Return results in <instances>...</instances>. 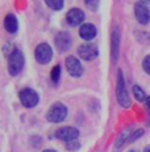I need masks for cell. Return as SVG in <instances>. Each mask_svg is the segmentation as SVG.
<instances>
[{
	"label": "cell",
	"instance_id": "obj_1",
	"mask_svg": "<svg viewBox=\"0 0 150 152\" xmlns=\"http://www.w3.org/2000/svg\"><path fill=\"white\" fill-rule=\"evenodd\" d=\"M24 62H25L24 54L19 49H15L8 57V72H9V74L11 75L19 74L24 68Z\"/></svg>",
	"mask_w": 150,
	"mask_h": 152
},
{
	"label": "cell",
	"instance_id": "obj_2",
	"mask_svg": "<svg viewBox=\"0 0 150 152\" xmlns=\"http://www.w3.org/2000/svg\"><path fill=\"white\" fill-rule=\"evenodd\" d=\"M116 97H117V102L121 107H129L131 106V98H129V94L126 91L125 87V81H124L123 77V72L119 70L117 73V87H116Z\"/></svg>",
	"mask_w": 150,
	"mask_h": 152
},
{
	"label": "cell",
	"instance_id": "obj_3",
	"mask_svg": "<svg viewBox=\"0 0 150 152\" xmlns=\"http://www.w3.org/2000/svg\"><path fill=\"white\" fill-rule=\"evenodd\" d=\"M66 115H67V107L63 103H61V102H57L49 109L48 114H46V118L51 123H59V122L65 121Z\"/></svg>",
	"mask_w": 150,
	"mask_h": 152
},
{
	"label": "cell",
	"instance_id": "obj_4",
	"mask_svg": "<svg viewBox=\"0 0 150 152\" xmlns=\"http://www.w3.org/2000/svg\"><path fill=\"white\" fill-rule=\"evenodd\" d=\"M20 101L28 109L34 107L40 101V97L33 89H24L20 91Z\"/></svg>",
	"mask_w": 150,
	"mask_h": 152
},
{
	"label": "cell",
	"instance_id": "obj_5",
	"mask_svg": "<svg viewBox=\"0 0 150 152\" xmlns=\"http://www.w3.org/2000/svg\"><path fill=\"white\" fill-rule=\"evenodd\" d=\"M34 56H36V60L40 64H48V62H50L51 57H53V50H51L50 45L44 42V44H40L36 48Z\"/></svg>",
	"mask_w": 150,
	"mask_h": 152
},
{
	"label": "cell",
	"instance_id": "obj_6",
	"mask_svg": "<svg viewBox=\"0 0 150 152\" xmlns=\"http://www.w3.org/2000/svg\"><path fill=\"white\" fill-rule=\"evenodd\" d=\"M78 136H79V131L75 127H62L56 131V138L66 143L74 142V140H76Z\"/></svg>",
	"mask_w": 150,
	"mask_h": 152
},
{
	"label": "cell",
	"instance_id": "obj_7",
	"mask_svg": "<svg viewBox=\"0 0 150 152\" xmlns=\"http://www.w3.org/2000/svg\"><path fill=\"white\" fill-rule=\"evenodd\" d=\"M78 54L86 61H91L95 60L99 54V49L95 44H84V45H80L78 48Z\"/></svg>",
	"mask_w": 150,
	"mask_h": 152
},
{
	"label": "cell",
	"instance_id": "obj_8",
	"mask_svg": "<svg viewBox=\"0 0 150 152\" xmlns=\"http://www.w3.org/2000/svg\"><path fill=\"white\" fill-rule=\"evenodd\" d=\"M66 69H67L69 74L73 75V77H80L83 74V66L79 62L76 57L70 56V57L66 58Z\"/></svg>",
	"mask_w": 150,
	"mask_h": 152
},
{
	"label": "cell",
	"instance_id": "obj_9",
	"mask_svg": "<svg viewBox=\"0 0 150 152\" xmlns=\"http://www.w3.org/2000/svg\"><path fill=\"white\" fill-rule=\"evenodd\" d=\"M84 13L79 10V8H73L70 10L66 15V19H67V23L73 27H76V25H80L83 21H84Z\"/></svg>",
	"mask_w": 150,
	"mask_h": 152
},
{
	"label": "cell",
	"instance_id": "obj_10",
	"mask_svg": "<svg viewBox=\"0 0 150 152\" xmlns=\"http://www.w3.org/2000/svg\"><path fill=\"white\" fill-rule=\"evenodd\" d=\"M134 13H136V17L137 20L141 23V24H148L149 20H150V13H149V10L145 4L142 3H137L134 7Z\"/></svg>",
	"mask_w": 150,
	"mask_h": 152
},
{
	"label": "cell",
	"instance_id": "obj_11",
	"mask_svg": "<svg viewBox=\"0 0 150 152\" xmlns=\"http://www.w3.org/2000/svg\"><path fill=\"white\" fill-rule=\"evenodd\" d=\"M71 42H73V40H71V36L67 33V32H62V33H59L58 36L56 37V45L57 48L59 49V50H67L71 46Z\"/></svg>",
	"mask_w": 150,
	"mask_h": 152
},
{
	"label": "cell",
	"instance_id": "obj_12",
	"mask_svg": "<svg viewBox=\"0 0 150 152\" xmlns=\"http://www.w3.org/2000/svg\"><path fill=\"white\" fill-rule=\"evenodd\" d=\"M97 31H96V27L92 24H83L82 27L79 29V36L82 37L83 40H92L95 39V36H96Z\"/></svg>",
	"mask_w": 150,
	"mask_h": 152
},
{
	"label": "cell",
	"instance_id": "obj_13",
	"mask_svg": "<svg viewBox=\"0 0 150 152\" xmlns=\"http://www.w3.org/2000/svg\"><path fill=\"white\" fill-rule=\"evenodd\" d=\"M4 28L7 29L9 33H16L17 28H19V23H17V19L13 13H9L5 16L4 20Z\"/></svg>",
	"mask_w": 150,
	"mask_h": 152
},
{
	"label": "cell",
	"instance_id": "obj_14",
	"mask_svg": "<svg viewBox=\"0 0 150 152\" xmlns=\"http://www.w3.org/2000/svg\"><path fill=\"white\" fill-rule=\"evenodd\" d=\"M120 33L119 29L115 28L112 32V60L116 61L117 56H119V45H120Z\"/></svg>",
	"mask_w": 150,
	"mask_h": 152
},
{
	"label": "cell",
	"instance_id": "obj_15",
	"mask_svg": "<svg viewBox=\"0 0 150 152\" xmlns=\"http://www.w3.org/2000/svg\"><path fill=\"white\" fill-rule=\"evenodd\" d=\"M133 93H134V97L137 101H146V95H145V91L141 89L138 85H134L133 86Z\"/></svg>",
	"mask_w": 150,
	"mask_h": 152
},
{
	"label": "cell",
	"instance_id": "obj_16",
	"mask_svg": "<svg viewBox=\"0 0 150 152\" xmlns=\"http://www.w3.org/2000/svg\"><path fill=\"white\" fill-rule=\"evenodd\" d=\"M46 4H48L50 8L56 10V11H59V10H62L63 8V1L62 0H48Z\"/></svg>",
	"mask_w": 150,
	"mask_h": 152
},
{
	"label": "cell",
	"instance_id": "obj_17",
	"mask_svg": "<svg viewBox=\"0 0 150 152\" xmlns=\"http://www.w3.org/2000/svg\"><path fill=\"white\" fill-rule=\"evenodd\" d=\"M51 80L54 83H58V81L61 80V66H56L51 72Z\"/></svg>",
	"mask_w": 150,
	"mask_h": 152
},
{
	"label": "cell",
	"instance_id": "obj_18",
	"mask_svg": "<svg viewBox=\"0 0 150 152\" xmlns=\"http://www.w3.org/2000/svg\"><path fill=\"white\" fill-rule=\"evenodd\" d=\"M128 134H129V131L128 130H125L123 134L119 136V139H117V142H116V147H120L121 144H123L124 142H125V139L128 138Z\"/></svg>",
	"mask_w": 150,
	"mask_h": 152
},
{
	"label": "cell",
	"instance_id": "obj_19",
	"mask_svg": "<svg viewBox=\"0 0 150 152\" xmlns=\"http://www.w3.org/2000/svg\"><path fill=\"white\" fill-rule=\"evenodd\" d=\"M66 147H67V150H70V151H75V150H78V148L80 147V144L76 142V140H74V142L66 143Z\"/></svg>",
	"mask_w": 150,
	"mask_h": 152
},
{
	"label": "cell",
	"instance_id": "obj_20",
	"mask_svg": "<svg viewBox=\"0 0 150 152\" xmlns=\"http://www.w3.org/2000/svg\"><path fill=\"white\" fill-rule=\"evenodd\" d=\"M142 68L148 74H150V56H146L145 57V60L142 62Z\"/></svg>",
	"mask_w": 150,
	"mask_h": 152
},
{
	"label": "cell",
	"instance_id": "obj_21",
	"mask_svg": "<svg viewBox=\"0 0 150 152\" xmlns=\"http://www.w3.org/2000/svg\"><path fill=\"white\" fill-rule=\"evenodd\" d=\"M144 134V131L142 130H140V131H137V132L134 134V135H132L131 136V142H133V140H136V138H138V136H141Z\"/></svg>",
	"mask_w": 150,
	"mask_h": 152
},
{
	"label": "cell",
	"instance_id": "obj_22",
	"mask_svg": "<svg viewBox=\"0 0 150 152\" xmlns=\"http://www.w3.org/2000/svg\"><path fill=\"white\" fill-rule=\"evenodd\" d=\"M145 103H146V110H148V114H149V123H150V97L146 98Z\"/></svg>",
	"mask_w": 150,
	"mask_h": 152
},
{
	"label": "cell",
	"instance_id": "obj_23",
	"mask_svg": "<svg viewBox=\"0 0 150 152\" xmlns=\"http://www.w3.org/2000/svg\"><path fill=\"white\" fill-rule=\"evenodd\" d=\"M86 4H87V5H88V7H90V8H92V7H94V8H96L99 3H97V1H95V3H91L90 0H87V1H86Z\"/></svg>",
	"mask_w": 150,
	"mask_h": 152
},
{
	"label": "cell",
	"instance_id": "obj_24",
	"mask_svg": "<svg viewBox=\"0 0 150 152\" xmlns=\"http://www.w3.org/2000/svg\"><path fill=\"white\" fill-rule=\"evenodd\" d=\"M144 152H150V145H148V147L144 150Z\"/></svg>",
	"mask_w": 150,
	"mask_h": 152
},
{
	"label": "cell",
	"instance_id": "obj_25",
	"mask_svg": "<svg viewBox=\"0 0 150 152\" xmlns=\"http://www.w3.org/2000/svg\"><path fill=\"white\" fill-rule=\"evenodd\" d=\"M44 152H57L56 150H45Z\"/></svg>",
	"mask_w": 150,
	"mask_h": 152
},
{
	"label": "cell",
	"instance_id": "obj_26",
	"mask_svg": "<svg viewBox=\"0 0 150 152\" xmlns=\"http://www.w3.org/2000/svg\"><path fill=\"white\" fill-rule=\"evenodd\" d=\"M129 152H137V151H129Z\"/></svg>",
	"mask_w": 150,
	"mask_h": 152
}]
</instances>
